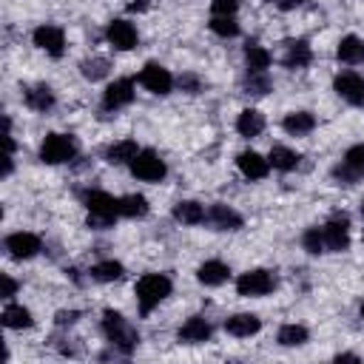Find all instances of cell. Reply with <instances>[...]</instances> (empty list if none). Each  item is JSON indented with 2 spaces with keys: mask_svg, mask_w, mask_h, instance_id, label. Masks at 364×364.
<instances>
[{
  "mask_svg": "<svg viewBox=\"0 0 364 364\" xmlns=\"http://www.w3.org/2000/svg\"><path fill=\"white\" fill-rule=\"evenodd\" d=\"M361 213H364V202H361Z\"/></svg>",
  "mask_w": 364,
  "mask_h": 364,
  "instance_id": "44",
  "label": "cell"
},
{
  "mask_svg": "<svg viewBox=\"0 0 364 364\" xmlns=\"http://www.w3.org/2000/svg\"><path fill=\"white\" fill-rule=\"evenodd\" d=\"M276 338H279L282 347H301V344L310 338V333H307V327H301V324H282Z\"/></svg>",
  "mask_w": 364,
  "mask_h": 364,
  "instance_id": "31",
  "label": "cell"
},
{
  "mask_svg": "<svg viewBox=\"0 0 364 364\" xmlns=\"http://www.w3.org/2000/svg\"><path fill=\"white\" fill-rule=\"evenodd\" d=\"M304 0H279V9H296V6H301Z\"/></svg>",
  "mask_w": 364,
  "mask_h": 364,
  "instance_id": "40",
  "label": "cell"
},
{
  "mask_svg": "<svg viewBox=\"0 0 364 364\" xmlns=\"http://www.w3.org/2000/svg\"><path fill=\"white\" fill-rule=\"evenodd\" d=\"M210 31L219 37H236L239 34V23L233 17H213L210 20Z\"/></svg>",
  "mask_w": 364,
  "mask_h": 364,
  "instance_id": "34",
  "label": "cell"
},
{
  "mask_svg": "<svg viewBox=\"0 0 364 364\" xmlns=\"http://www.w3.org/2000/svg\"><path fill=\"white\" fill-rule=\"evenodd\" d=\"M179 341H185V344H202V341H208L210 338V324L202 318V316H191L182 327H179Z\"/></svg>",
  "mask_w": 364,
  "mask_h": 364,
  "instance_id": "17",
  "label": "cell"
},
{
  "mask_svg": "<svg viewBox=\"0 0 364 364\" xmlns=\"http://www.w3.org/2000/svg\"><path fill=\"white\" fill-rule=\"evenodd\" d=\"M122 276H125V267H122L119 262H114V259L97 262V264L91 267V279H97V282H119Z\"/></svg>",
  "mask_w": 364,
  "mask_h": 364,
  "instance_id": "30",
  "label": "cell"
},
{
  "mask_svg": "<svg viewBox=\"0 0 364 364\" xmlns=\"http://www.w3.org/2000/svg\"><path fill=\"white\" fill-rule=\"evenodd\" d=\"M299 154L293 151V148H284V145H273L270 148V154H267V162H270V168H276V171H293L296 165H299Z\"/></svg>",
  "mask_w": 364,
  "mask_h": 364,
  "instance_id": "26",
  "label": "cell"
},
{
  "mask_svg": "<svg viewBox=\"0 0 364 364\" xmlns=\"http://www.w3.org/2000/svg\"><path fill=\"white\" fill-rule=\"evenodd\" d=\"M239 9V0H210L213 17H233Z\"/></svg>",
  "mask_w": 364,
  "mask_h": 364,
  "instance_id": "35",
  "label": "cell"
},
{
  "mask_svg": "<svg viewBox=\"0 0 364 364\" xmlns=\"http://www.w3.org/2000/svg\"><path fill=\"white\" fill-rule=\"evenodd\" d=\"M3 324L9 330H26V327L34 324V318H31V313L23 304H6L3 307Z\"/></svg>",
  "mask_w": 364,
  "mask_h": 364,
  "instance_id": "27",
  "label": "cell"
},
{
  "mask_svg": "<svg viewBox=\"0 0 364 364\" xmlns=\"http://www.w3.org/2000/svg\"><path fill=\"white\" fill-rule=\"evenodd\" d=\"M270 60H273L270 51L262 48V46H256V43L245 48V63H247V71L250 74H264V68L270 65Z\"/></svg>",
  "mask_w": 364,
  "mask_h": 364,
  "instance_id": "28",
  "label": "cell"
},
{
  "mask_svg": "<svg viewBox=\"0 0 364 364\" xmlns=\"http://www.w3.org/2000/svg\"><path fill=\"white\" fill-rule=\"evenodd\" d=\"M236 168H239L242 176H247V179H264L267 171H270V162H267L262 154H256V151H242V154L236 156Z\"/></svg>",
  "mask_w": 364,
  "mask_h": 364,
  "instance_id": "15",
  "label": "cell"
},
{
  "mask_svg": "<svg viewBox=\"0 0 364 364\" xmlns=\"http://www.w3.org/2000/svg\"><path fill=\"white\" fill-rule=\"evenodd\" d=\"M282 128H284L287 134H293V136H301V134H310V131L316 128V117H313L310 111H290V114L284 117Z\"/></svg>",
  "mask_w": 364,
  "mask_h": 364,
  "instance_id": "22",
  "label": "cell"
},
{
  "mask_svg": "<svg viewBox=\"0 0 364 364\" xmlns=\"http://www.w3.org/2000/svg\"><path fill=\"white\" fill-rule=\"evenodd\" d=\"M80 71H82V77H85V80H102V77L108 74V60H105V57L85 60V63L80 65Z\"/></svg>",
  "mask_w": 364,
  "mask_h": 364,
  "instance_id": "33",
  "label": "cell"
},
{
  "mask_svg": "<svg viewBox=\"0 0 364 364\" xmlns=\"http://www.w3.org/2000/svg\"><path fill=\"white\" fill-rule=\"evenodd\" d=\"M225 330L236 338H247V336H256L262 330V318L256 313H233L225 318Z\"/></svg>",
  "mask_w": 364,
  "mask_h": 364,
  "instance_id": "14",
  "label": "cell"
},
{
  "mask_svg": "<svg viewBox=\"0 0 364 364\" xmlns=\"http://www.w3.org/2000/svg\"><path fill=\"white\" fill-rule=\"evenodd\" d=\"M128 9H131V11H142V9H145V3H131Z\"/></svg>",
  "mask_w": 364,
  "mask_h": 364,
  "instance_id": "42",
  "label": "cell"
},
{
  "mask_svg": "<svg viewBox=\"0 0 364 364\" xmlns=\"http://www.w3.org/2000/svg\"><path fill=\"white\" fill-rule=\"evenodd\" d=\"M273 287H276V276L270 270H262V267L247 270V273H242L236 279V293L239 296H247V299L250 296H267Z\"/></svg>",
  "mask_w": 364,
  "mask_h": 364,
  "instance_id": "6",
  "label": "cell"
},
{
  "mask_svg": "<svg viewBox=\"0 0 364 364\" xmlns=\"http://www.w3.org/2000/svg\"><path fill=\"white\" fill-rule=\"evenodd\" d=\"M171 279L165 273H145L139 276L136 282V304H139V313L148 316L154 307H159V301H165L171 296Z\"/></svg>",
  "mask_w": 364,
  "mask_h": 364,
  "instance_id": "2",
  "label": "cell"
},
{
  "mask_svg": "<svg viewBox=\"0 0 364 364\" xmlns=\"http://www.w3.org/2000/svg\"><path fill=\"white\" fill-rule=\"evenodd\" d=\"M105 40H108L114 48H119V51H131V48L136 46L139 34H136L134 23H128V20H111L108 28H105Z\"/></svg>",
  "mask_w": 364,
  "mask_h": 364,
  "instance_id": "12",
  "label": "cell"
},
{
  "mask_svg": "<svg viewBox=\"0 0 364 364\" xmlns=\"http://www.w3.org/2000/svg\"><path fill=\"white\" fill-rule=\"evenodd\" d=\"M136 154H139V145H136L134 139H119V142L108 145L105 159H108L111 165H131V159H134Z\"/></svg>",
  "mask_w": 364,
  "mask_h": 364,
  "instance_id": "23",
  "label": "cell"
},
{
  "mask_svg": "<svg viewBox=\"0 0 364 364\" xmlns=\"http://www.w3.org/2000/svg\"><path fill=\"white\" fill-rule=\"evenodd\" d=\"M301 245H304V250H307V253H313V256H318V253H324V250H327L321 228H307V230H304V236H301Z\"/></svg>",
  "mask_w": 364,
  "mask_h": 364,
  "instance_id": "32",
  "label": "cell"
},
{
  "mask_svg": "<svg viewBox=\"0 0 364 364\" xmlns=\"http://www.w3.org/2000/svg\"><path fill=\"white\" fill-rule=\"evenodd\" d=\"M17 293V282L11 276H3V299H11Z\"/></svg>",
  "mask_w": 364,
  "mask_h": 364,
  "instance_id": "38",
  "label": "cell"
},
{
  "mask_svg": "<svg viewBox=\"0 0 364 364\" xmlns=\"http://www.w3.org/2000/svg\"><path fill=\"white\" fill-rule=\"evenodd\" d=\"M77 156V139L71 134H48L40 145V159L46 165H63Z\"/></svg>",
  "mask_w": 364,
  "mask_h": 364,
  "instance_id": "4",
  "label": "cell"
},
{
  "mask_svg": "<svg viewBox=\"0 0 364 364\" xmlns=\"http://www.w3.org/2000/svg\"><path fill=\"white\" fill-rule=\"evenodd\" d=\"M139 82L151 91V94H171V88H173V77H171V71L165 68V65H159V63H145L142 65V71H139Z\"/></svg>",
  "mask_w": 364,
  "mask_h": 364,
  "instance_id": "9",
  "label": "cell"
},
{
  "mask_svg": "<svg viewBox=\"0 0 364 364\" xmlns=\"http://www.w3.org/2000/svg\"><path fill=\"white\" fill-rule=\"evenodd\" d=\"M236 131H239L242 136H247V139L259 136V134L264 131V114L256 111V108H245V111L239 114V119H236Z\"/></svg>",
  "mask_w": 364,
  "mask_h": 364,
  "instance_id": "20",
  "label": "cell"
},
{
  "mask_svg": "<svg viewBox=\"0 0 364 364\" xmlns=\"http://www.w3.org/2000/svg\"><path fill=\"white\" fill-rule=\"evenodd\" d=\"M336 57L347 65H358L364 63V40L355 37V34H347L338 40V48H336Z\"/></svg>",
  "mask_w": 364,
  "mask_h": 364,
  "instance_id": "19",
  "label": "cell"
},
{
  "mask_svg": "<svg viewBox=\"0 0 364 364\" xmlns=\"http://www.w3.org/2000/svg\"><path fill=\"white\" fill-rule=\"evenodd\" d=\"M173 219L182 222V225H199V222L208 219V210H205L199 202L185 199V202H176V205H173Z\"/></svg>",
  "mask_w": 364,
  "mask_h": 364,
  "instance_id": "24",
  "label": "cell"
},
{
  "mask_svg": "<svg viewBox=\"0 0 364 364\" xmlns=\"http://www.w3.org/2000/svg\"><path fill=\"white\" fill-rule=\"evenodd\" d=\"M179 85H185V88H191V94H193V91L199 88V82H196L193 77H182V80H179Z\"/></svg>",
  "mask_w": 364,
  "mask_h": 364,
  "instance_id": "39",
  "label": "cell"
},
{
  "mask_svg": "<svg viewBox=\"0 0 364 364\" xmlns=\"http://www.w3.org/2000/svg\"><path fill=\"white\" fill-rule=\"evenodd\" d=\"M131 100H134V80L122 77V80H114V82L105 88V94H102V108H105V111H117V108L128 105Z\"/></svg>",
  "mask_w": 364,
  "mask_h": 364,
  "instance_id": "13",
  "label": "cell"
},
{
  "mask_svg": "<svg viewBox=\"0 0 364 364\" xmlns=\"http://www.w3.org/2000/svg\"><path fill=\"white\" fill-rule=\"evenodd\" d=\"M3 245H6V250H9V256H11V259H31V256H37V253H40V247H43L40 236H34V233H28V230L9 233Z\"/></svg>",
  "mask_w": 364,
  "mask_h": 364,
  "instance_id": "10",
  "label": "cell"
},
{
  "mask_svg": "<svg viewBox=\"0 0 364 364\" xmlns=\"http://www.w3.org/2000/svg\"><path fill=\"white\" fill-rule=\"evenodd\" d=\"M228 276H230V267H228L225 262H219V259H208V262H202L199 270H196V279H199L205 287H219V284L228 282Z\"/></svg>",
  "mask_w": 364,
  "mask_h": 364,
  "instance_id": "16",
  "label": "cell"
},
{
  "mask_svg": "<svg viewBox=\"0 0 364 364\" xmlns=\"http://www.w3.org/2000/svg\"><path fill=\"white\" fill-rule=\"evenodd\" d=\"M310 60H313V51L307 46V40H293V43H287L282 63H284V68H304V65H310Z\"/></svg>",
  "mask_w": 364,
  "mask_h": 364,
  "instance_id": "21",
  "label": "cell"
},
{
  "mask_svg": "<svg viewBox=\"0 0 364 364\" xmlns=\"http://www.w3.org/2000/svg\"><path fill=\"white\" fill-rule=\"evenodd\" d=\"M321 233H324V245H327V250L341 253V250L350 247V219H347L344 213L330 216V219L321 225Z\"/></svg>",
  "mask_w": 364,
  "mask_h": 364,
  "instance_id": "7",
  "label": "cell"
},
{
  "mask_svg": "<svg viewBox=\"0 0 364 364\" xmlns=\"http://www.w3.org/2000/svg\"><path fill=\"white\" fill-rule=\"evenodd\" d=\"M31 40H34V46H37V48H43V51H46V54H51V57H63V51H65V34H63V28H60V26L43 23V26H37V28H34Z\"/></svg>",
  "mask_w": 364,
  "mask_h": 364,
  "instance_id": "8",
  "label": "cell"
},
{
  "mask_svg": "<svg viewBox=\"0 0 364 364\" xmlns=\"http://www.w3.org/2000/svg\"><path fill=\"white\" fill-rule=\"evenodd\" d=\"M77 316H80L77 310H60L54 318H57V324H60V327H65V324H74V321H77Z\"/></svg>",
  "mask_w": 364,
  "mask_h": 364,
  "instance_id": "37",
  "label": "cell"
},
{
  "mask_svg": "<svg viewBox=\"0 0 364 364\" xmlns=\"http://www.w3.org/2000/svg\"><path fill=\"white\" fill-rule=\"evenodd\" d=\"M148 213V199L142 193H128L119 199V216H128V219H142Z\"/></svg>",
  "mask_w": 364,
  "mask_h": 364,
  "instance_id": "29",
  "label": "cell"
},
{
  "mask_svg": "<svg viewBox=\"0 0 364 364\" xmlns=\"http://www.w3.org/2000/svg\"><path fill=\"white\" fill-rule=\"evenodd\" d=\"M336 361H358V355H353V353H338Z\"/></svg>",
  "mask_w": 364,
  "mask_h": 364,
  "instance_id": "41",
  "label": "cell"
},
{
  "mask_svg": "<svg viewBox=\"0 0 364 364\" xmlns=\"http://www.w3.org/2000/svg\"><path fill=\"white\" fill-rule=\"evenodd\" d=\"M344 162H347L353 171L364 173V145H353V148L344 154Z\"/></svg>",
  "mask_w": 364,
  "mask_h": 364,
  "instance_id": "36",
  "label": "cell"
},
{
  "mask_svg": "<svg viewBox=\"0 0 364 364\" xmlns=\"http://www.w3.org/2000/svg\"><path fill=\"white\" fill-rule=\"evenodd\" d=\"M361 318H364V301H361Z\"/></svg>",
  "mask_w": 364,
  "mask_h": 364,
  "instance_id": "43",
  "label": "cell"
},
{
  "mask_svg": "<svg viewBox=\"0 0 364 364\" xmlns=\"http://www.w3.org/2000/svg\"><path fill=\"white\" fill-rule=\"evenodd\" d=\"M333 88L341 100H347L350 105H364V77L361 74H353V71H344L333 80Z\"/></svg>",
  "mask_w": 364,
  "mask_h": 364,
  "instance_id": "11",
  "label": "cell"
},
{
  "mask_svg": "<svg viewBox=\"0 0 364 364\" xmlns=\"http://www.w3.org/2000/svg\"><path fill=\"white\" fill-rule=\"evenodd\" d=\"M82 202L88 208V228L94 230H108L119 216V199H114L105 191H85Z\"/></svg>",
  "mask_w": 364,
  "mask_h": 364,
  "instance_id": "1",
  "label": "cell"
},
{
  "mask_svg": "<svg viewBox=\"0 0 364 364\" xmlns=\"http://www.w3.org/2000/svg\"><path fill=\"white\" fill-rule=\"evenodd\" d=\"M131 173L136 179H142V182H162L165 173H168V168H165V162L159 159L156 151H139L131 159Z\"/></svg>",
  "mask_w": 364,
  "mask_h": 364,
  "instance_id": "5",
  "label": "cell"
},
{
  "mask_svg": "<svg viewBox=\"0 0 364 364\" xmlns=\"http://www.w3.org/2000/svg\"><path fill=\"white\" fill-rule=\"evenodd\" d=\"M23 100H26V105L28 108H34V111H48L51 105H54V91L48 88V85H31V88H26V94H23Z\"/></svg>",
  "mask_w": 364,
  "mask_h": 364,
  "instance_id": "25",
  "label": "cell"
},
{
  "mask_svg": "<svg viewBox=\"0 0 364 364\" xmlns=\"http://www.w3.org/2000/svg\"><path fill=\"white\" fill-rule=\"evenodd\" d=\"M208 222H210L216 230H239V228H242V216H239L233 208H228V205H210Z\"/></svg>",
  "mask_w": 364,
  "mask_h": 364,
  "instance_id": "18",
  "label": "cell"
},
{
  "mask_svg": "<svg viewBox=\"0 0 364 364\" xmlns=\"http://www.w3.org/2000/svg\"><path fill=\"white\" fill-rule=\"evenodd\" d=\"M102 333H105V338L119 350V353H131L136 344H139V333L128 324V318H122V313H117V310H105L102 313Z\"/></svg>",
  "mask_w": 364,
  "mask_h": 364,
  "instance_id": "3",
  "label": "cell"
}]
</instances>
